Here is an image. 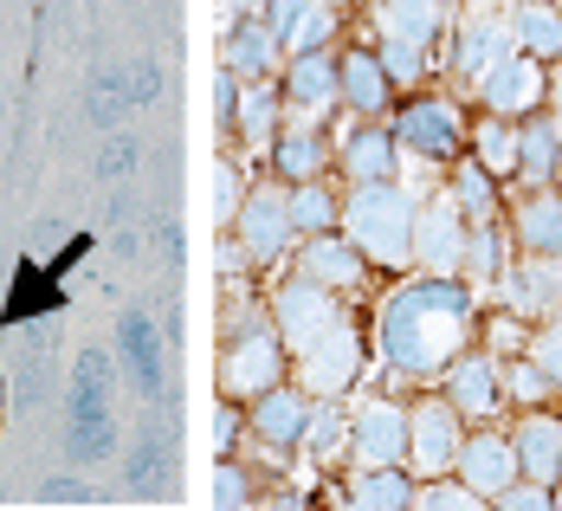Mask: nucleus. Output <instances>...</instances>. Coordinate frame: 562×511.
Returning <instances> with one entry per match:
<instances>
[{
    "instance_id": "f257e3e1",
    "label": "nucleus",
    "mask_w": 562,
    "mask_h": 511,
    "mask_svg": "<svg viewBox=\"0 0 562 511\" xmlns=\"http://www.w3.org/2000/svg\"><path fill=\"white\" fill-rule=\"evenodd\" d=\"M459 337H465V291H452V285L427 279L414 291H401L382 311V349H389L394 369H407V376L447 363L459 349Z\"/></svg>"
},
{
    "instance_id": "f03ea898",
    "label": "nucleus",
    "mask_w": 562,
    "mask_h": 511,
    "mask_svg": "<svg viewBox=\"0 0 562 511\" xmlns=\"http://www.w3.org/2000/svg\"><path fill=\"white\" fill-rule=\"evenodd\" d=\"M342 221H349V240L369 259H382V266H407L414 259V201L394 181H362L356 201L342 208Z\"/></svg>"
},
{
    "instance_id": "7ed1b4c3",
    "label": "nucleus",
    "mask_w": 562,
    "mask_h": 511,
    "mask_svg": "<svg viewBox=\"0 0 562 511\" xmlns=\"http://www.w3.org/2000/svg\"><path fill=\"white\" fill-rule=\"evenodd\" d=\"M279 363H284L279 331H246V337H233L226 356H221V396L226 401H259L266 389H279Z\"/></svg>"
},
{
    "instance_id": "20e7f679",
    "label": "nucleus",
    "mask_w": 562,
    "mask_h": 511,
    "mask_svg": "<svg viewBox=\"0 0 562 511\" xmlns=\"http://www.w3.org/2000/svg\"><path fill=\"white\" fill-rule=\"evenodd\" d=\"M337 331V298H330V285H317V279H297V285H284L279 291V337L284 349H311L317 337H330Z\"/></svg>"
},
{
    "instance_id": "39448f33",
    "label": "nucleus",
    "mask_w": 562,
    "mask_h": 511,
    "mask_svg": "<svg viewBox=\"0 0 562 511\" xmlns=\"http://www.w3.org/2000/svg\"><path fill=\"white\" fill-rule=\"evenodd\" d=\"M233 227H239V246H246V259H279L284 246H291V195L279 188H252L246 195V208L233 214Z\"/></svg>"
},
{
    "instance_id": "423d86ee",
    "label": "nucleus",
    "mask_w": 562,
    "mask_h": 511,
    "mask_svg": "<svg viewBox=\"0 0 562 511\" xmlns=\"http://www.w3.org/2000/svg\"><path fill=\"white\" fill-rule=\"evenodd\" d=\"M356 363H362V349H356V337L349 331H330V337H317L311 349H304V389L311 396H330L337 401L349 382H356Z\"/></svg>"
},
{
    "instance_id": "0eeeda50",
    "label": "nucleus",
    "mask_w": 562,
    "mask_h": 511,
    "mask_svg": "<svg viewBox=\"0 0 562 511\" xmlns=\"http://www.w3.org/2000/svg\"><path fill=\"white\" fill-rule=\"evenodd\" d=\"M356 466H394V459L407 454V414L389 408V401H369L362 414H356Z\"/></svg>"
},
{
    "instance_id": "6e6552de",
    "label": "nucleus",
    "mask_w": 562,
    "mask_h": 511,
    "mask_svg": "<svg viewBox=\"0 0 562 511\" xmlns=\"http://www.w3.org/2000/svg\"><path fill=\"white\" fill-rule=\"evenodd\" d=\"M266 26L279 33L284 53H324V40H330V7H324V0H266Z\"/></svg>"
},
{
    "instance_id": "1a4fd4ad",
    "label": "nucleus",
    "mask_w": 562,
    "mask_h": 511,
    "mask_svg": "<svg viewBox=\"0 0 562 511\" xmlns=\"http://www.w3.org/2000/svg\"><path fill=\"white\" fill-rule=\"evenodd\" d=\"M65 447H71V459H111V454H116V414H111V396H71Z\"/></svg>"
},
{
    "instance_id": "9d476101",
    "label": "nucleus",
    "mask_w": 562,
    "mask_h": 511,
    "mask_svg": "<svg viewBox=\"0 0 562 511\" xmlns=\"http://www.w3.org/2000/svg\"><path fill=\"white\" fill-rule=\"evenodd\" d=\"M53 311H58V273H53V266L20 259V273H13V285H7V311H0V324H7V331H20V324L53 318Z\"/></svg>"
},
{
    "instance_id": "9b49d317",
    "label": "nucleus",
    "mask_w": 562,
    "mask_h": 511,
    "mask_svg": "<svg viewBox=\"0 0 562 511\" xmlns=\"http://www.w3.org/2000/svg\"><path fill=\"white\" fill-rule=\"evenodd\" d=\"M284 91H291V111L311 123V116H324L330 104H337L342 71H330V58H324V53H297V58H291V78H284Z\"/></svg>"
},
{
    "instance_id": "f8f14e48",
    "label": "nucleus",
    "mask_w": 562,
    "mask_h": 511,
    "mask_svg": "<svg viewBox=\"0 0 562 511\" xmlns=\"http://www.w3.org/2000/svg\"><path fill=\"white\" fill-rule=\"evenodd\" d=\"M510 40H517V26H510L492 0H479V7H472V20H465V71H472V78H485L492 65H505Z\"/></svg>"
},
{
    "instance_id": "ddd939ff",
    "label": "nucleus",
    "mask_w": 562,
    "mask_h": 511,
    "mask_svg": "<svg viewBox=\"0 0 562 511\" xmlns=\"http://www.w3.org/2000/svg\"><path fill=\"white\" fill-rule=\"evenodd\" d=\"M414 253H420V266H434V273H447L465 259V233H459V214H452L447 201H427L420 208V221H414Z\"/></svg>"
},
{
    "instance_id": "4468645a",
    "label": "nucleus",
    "mask_w": 562,
    "mask_h": 511,
    "mask_svg": "<svg viewBox=\"0 0 562 511\" xmlns=\"http://www.w3.org/2000/svg\"><path fill=\"white\" fill-rule=\"evenodd\" d=\"M252 434H259L266 447H297V441L311 434V408H304V396H291V389H266L259 408H252Z\"/></svg>"
},
{
    "instance_id": "2eb2a0df",
    "label": "nucleus",
    "mask_w": 562,
    "mask_h": 511,
    "mask_svg": "<svg viewBox=\"0 0 562 511\" xmlns=\"http://www.w3.org/2000/svg\"><path fill=\"white\" fill-rule=\"evenodd\" d=\"M116 343H123V363H130L136 389L162 401V343H156V331H149V318H143V311H123V324H116Z\"/></svg>"
},
{
    "instance_id": "dca6fc26",
    "label": "nucleus",
    "mask_w": 562,
    "mask_h": 511,
    "mask_svg": "<svg viewBox=\"0 0 562 511\" xmlns=\"http://www.w3.org/2000/svg\"><path fill=\"white\" fill-rule=\"evenodd\" d=\"M407 454H414V466L420 473H440L452 454H459V434H452V414L447 408H414V421H407Z\"/></svg>"
},
{
    "instance_id": "f3484780",
    "label": "nucleus",
    "mask_w": 562,
    "mask_h": 511,
    "mask_svg": "<svg viewBox=\"0 0 562 511\" xmlns=\"http://www.w3.org/2000/svg\"><path fill=\"white\" fill-rule=\"evenodd\" d=\"M375 20L389 46H427L440 26V0H375Z\"/></svg>"
},
{
    "instance_id": "a211bd4d",
    "label": "nucleus",
    "mask_w": 562,
    "mask_h": 511,
    "mask_svg": "<svg viewBox=\"0 0 562 511\" xmlns=\"http://www.w3.org/2000/svg\"><path fill=\"white\" fill-rule=\"evenodd\" d=\"M272 53H284V46L266 20H239V26L226 33V71H233V78H266V71H272Z\"/></svg>"
},
{
    "instance_id": "6ab92c4d",
    "label": "nucleus",
    "mask_w": 562,
    "mask_h": 511,
    "mask_svg": "<svg viewBox=\"0 0 562 511\" xmlns=\"http://www.w3.org/2000/svg\"><path fill=\"white\" fill-rule=\"evenodd\" d=\"M479 85H485V104H498V111H524V104H537L543 71H537V58H517V53H510L505 65H492Z\"/></svg>"
},
{
    "instance_id": "aec40b11",
    "label": "nucleus",
    "mask_w": 562,
    "mask_h": 511,
    "mask_svg": "<svg viewBox=\"0 0 562 511\" xmlns=\"http://www.w3.org/2000/svg\"><path fill=\"white\" fill-rule=\"evenodd\" d=\"M510 473H517V454H510L505 441L479 434V441L465 447V486H472L479 499H498V492L510 486Z\"/></svg>"
},
{
    "instance_id": "412c9836",
    "label": "nucleus",
    "mask_w": 562,
    "mask_h": 511,
    "mask_svg": "<svg viewBox=\"0 0 562 511\" xmlns=\"http://www.w3.org/2000/svg\"><path fill=\"white\" fill-rule=\"evenodd\" d=\"M272 156H279V175H291V181H317L324 156H330V143H324V136L297 116V123L279 136V149H272Z\"/></svg>"
},
{
    "instance_id": "4be33fe9",
    "label": "nucleus",
    "mask_w": 562,
    "mask_h": 511,
    "mask_svg": "<svg viewBox=\"0 0 562 511\" xmlns=\"http://www.w3.org/2000/svg\"><path fill=\"white\" fill-rule=\"evenodd\" d=\"M304 279H317V285H356V279H362V259H356V246H349V240L317 233V240L304 246Z\"/></svg>"
},
{
    "instance_id": "5701e85b",
    "label": "nucleus",
    "mask_w": 562,
    "mask_h": 511,
    "mask_svg": "<svg viewBox=\"0 0 562 511\" xmlns=\"http://www.w3.org/2000/svg\"><path fill=\"white\" fill-rule=\"evenodd\" d=\"M517 459H524L530 479H550V473L562 466V427L550 421V414H537V421L517 427Z\"/></svg>"
},
{
    "instance_id": "b1692460",
    "label": "nucleus",
    "mask_w": 562,
    "mask_h": 511,
    "mask_svg": "<svg viewBox=\"0 0 562 511\" xmlns=\"http://www.w3.org/2000/svg\"><path fill=\"white\" fill-rule=\"evenodd\" d=\"M401 136H407L420 156H447L452 143H459V123H452L447 104H414L407 123H401Z\"/></svg>"
},
{
    "instance_id": "393cba45",
    "label": "nucleus",
    "mask_w": 562,
    "mask_h": 511,
    "mask_svg": "<svg viewBox=\"0 0 562 511\" xmlns=\"http://www.w3.org/2000/svg\"><path fill=\"white\" fill-rule=\"evenodd\" d=\"M342 98H349V111H382V98H389V71H382V58L375 53H356L342 65Z\"/></svg>"
},
{
    "instance_id": "a878e982",
    "label": "nucleus",
    "mask_w": 562,
    "mask_h": 511,
    "mask_svg": "<svg viewBox=\"0 0 562 511\" xmlns=\"http://www.w3.org/2000/svg\"><path fill=\"white\" fill-rule=\"evenodd\" d=\"M557 291H562V259H530L510 279V304L517 311H537V304H557Z\"/></svg>"
},
{
    "instance_id": "bb28decb",
    "label": "nucleus",
    "mask_w": 562,
    "mask_h": 511,
    "mask_svg": "<svg viewBox=\"0 0 562 511\" xmlns=\"http://www.w3.org/2000/svg\"><path fill=\"white\" fill-rule=\"evenodd\" d=\"M452 401H459L465 414H492V401H498L492 356H472V363H459V376H452Z\"/></svg>"
},
{
    "instance_id": "cd10ccee",
    "label": "nucleus",
    "mask_w": 562,
    "mask_h": 511,
    "mask_svg": "<svg viewBox=\"0 0 562 511\" xmlns=\"http://www.w3.org/2000/svg\"><path fill=\"white\" fill-rule=\"evenodd\" d=\"M510 26H517V40H524L537 58H543V53H562V13H557V7H543V0H524Z\"/></svg>"
},
{
    "instance_id": "c85d7f7f",
    "label": "nucleus",
    "mask_w": 562,
    "mask_h": 511,
    "mask_svg": "<svg viewBox=\"0 0 562 511\" xmlns=\"http://www.w3.org/2000/svg\"><path fill=\"white\" fill-rule=\"evenodd\" d=\"M85 111H91V123H104V130H116V123H123V111H130L123 65H111V71H98V78H91V91H85Z\"/></svg>"
},
{
    "instance_id": "c756f323",
    "label": "nucleus",
    "mask_w": 562,
    "mask_h": 511,
    "mask_svg": "<svg viewBox=\"0 0 562 511\" xmlns=\"http://www.w3.org/2000/svg\"><path fill=\"white\" fill-rule=\"evenodd\" d=\"M162 479H169V441H162V427H149L143 447L130 454V486L136 492H162Z\"/></svg>"
},
{
    "instance_id": "7c9ffc66",
    "label": "nucleus",
    "mask_w": 562,
    "mask_h": 511,
    "mask_svg": "<svg viewBox=\"0 0 562 511\" xmlns=\"http://www.w3.org/2000/svg\"><path fill=\"white\" fill-rule=\"evenodd\" d=\"M272 116H279L272 91H246V98H239V123H233V130L252 143V156H266V149H272Z\"/></svg>"
},
{
    "instance_id": "2f4dec72",
    "label": "nucleus",
    "mask_w": 562,
    "mask_h": 511,
    "mask_svg": "<svg viewBox=\"0 0 562 511\" xmlns=\"http://www.w3.org/2000/svg\"><path fill=\"white\" fill-rule=\"evenodd\" d=\"M389 169H394V143L389 136H349V175L356 181H389Z\"/></svg>"
},
{
    "instance_id": "473e14b6",
    "label": "nucleus",
    "mask_w": 562,
    "mask_h": 511,
    "mask_svg": "<svg viewBox=\"0 0 562 511\" xmlns=\"http://www.w3.org/2000/svg\"><path fill=\"white\" fill-rule=\"evenodd\" d=\"M517 169L530 175V181H543V175L557 169V130H550V123H530V130L517 136Z\"/></svg>"
},
{
    "instance_id": "72a5a7b5",
    "label": "nucleus",
    "mask_w": 562,
    "mask_h": 511,
    "mask_svg": "<svg viewBox=\"0 0 562 511\" xmlns=\"http://www.w3.org/2000/svg\"><path fill=\"white\" fill-rule=\"evenodd\" d=\"M524 240L537 253H562V201H530L524 208Z\"/></svg>"
},
{
    "instance_id": "f704fd0d",
    "label": "nucleus",
    "mask_w": 562,
    "mask_h": 511,
    "mask_svg": "<svg viewBox=\"0 0 562 511\" xmlns=\"http://www.w3.org/2000/svg\"><path fill=\"white\" fill-rule=\"evenodd\" d=\"M116 369L104 349H78V363H71V396H111Z\"/></svg>"
},
{
    "instance_id": "c9c22d12",
    "label": "nucleus",
    "mask_w": 562,
    "mask_h": 511,
    "mask_svg": "<svg viewBox=\"0 0 562 511\" xmlns=\"http://www.w3.org/2000/svg\"><path fill=\"white\" fill-rule=\"evenodd\" d=\"M349 499H356V506H407L414 492H407V486L394 479L389 466H369V479H362V486H356Z\"/></svg>"
},
{
    "instance_id": "e433bc0d",
    "label": "nucleus",
    "mask_w": 562,
    "mask_h": 511,
    "mask_svg": "<svg viewBox=\"0 0 562 511\" xmlns=\"http://www.w3.org/2000/svg\"><path fill=\"white\" fill-rule=\"evenodd\" d=\"M291 221L311 227V233H324L330 227V195H324L317 181H297V195H291Z\"/></svg>"
},
{
    "instance_id": "4c0bfd02",
    "label": "nucleus",
    "mask_w": 562,
    "mask_h": 511,
    "mask_svg": "<svg viewBox=\"0 0 562 511\" xmlns=\"http://www.w3.org/2000/svg\"><path fill=\"white\" fill-rule=\"evenodd\" d=\"M479 163H485V175H505V169H517V136H510L505 123L479 130Z\"/></svg>"
},
{
    "instance_id": "58836bf2",
    "label": "nucleus",
    "mask_w": 562,
    "mask_h": 511,
    "mask_svg": "<svg viewBox=\"0 0 562 511\" xmlns=\"http://www.w3.org/2000/svg\"><path fill=\"white\" fill-rule=\"evenodd\" d=\"M136 156H143L136 136H111V143L98 149V175H104V181H130V175H136Z\"/></svg>"
},
{
    "instance_id": "ea45409f",
    "label": "nucleus",
    "mask_w": 562,
    "mask_h": 511,
    "mask_svg": "<svg viewBox=\"0 0 562 511\" xmlns=\"http://www.w3.org/2000/svg\"><path fill=\"white\" fill-rule=\"evenodd\" d=\"M123 85H130V104H156V98H162V71H156L149 58H130V65H123Z\"/></svg>"
},
{
    "instance_id": "a19ab883",
    "label": "nucleus",
    "mask_w": 562,
    "mask_h": 511,
    "mask_svg": "<svg viewBox=\"0 0 562 511\" xmlns=\"http://www.w3.org/2000/svg\"><path fill=\"white\" fill-rule=\"evenodd\" d=\"M239 208H246V181H239V169H233V163H221V169H214V214H221V221H233Z\"/></svg>"
},
{
    "instance_id": "79ce46f5",
    "label": "nucleus",
    "mask_w": 562,
    "mask_h": 511,
    "mask_svg": "<svg viewBox=\"0 0 562 511\" xmlns=\"http://www.w3.org/2000/svg\"><path fill=\"white\" fill-rule=\"evenodd\" d=\"M239 98H246V91H239V78L221 65V78H214V123H221V130L239 123Z\"/></svg>"
},
{
    "instance_id": "37998d69",
    "label": "nucleus",
    "mask_w": 562,
    "mask_h": 511,
    "mask_svg": "<svg viewBox=\"0 0 562 511\" xmlns=\"http://www.w3.org/2000/svg\"><path fill=\"white\" fill-rule=\"evenodd\" d=\"M427 46H389V53H382V71H389V78H420V71H427Z\"/></svg>"
},
{
    "instance_id": "c03bdc74",
    "label": "nucleus",
    "mask_w": 562,
    "mask_h": 511,
    "mask_svg": "<svg viewBox=\"0 0 562 511\" xmlns=\"http://www.w3.org/2000/svg\"><path fill=\"white\" fill-rule=\"evenodd\" d=\"M459 195H465V208H472L479 221H492V181H485V169H465Z\"/></svg>"
},
{
    "instance_id": "a18cd8bd",
    "label": "nucleus",
    "mask_w": 562,
    "mask_h": 511,
    "mask_svg": "<svg viewBox=\"0 0 562 511\" xmlns=\"http://www.w3.org/2000/svg\"><path fill=\"white\" fill-rule=\"evenodd\" d=\"M311 447H317L324 459L342 447V421H337V414H311Z\"/></svg>"
},
{
    "instance_id": "49530a36",
    "label": "nucleus",
    "mask_w": 562,
    "mask_h": 511,
    "mask_svg": "<svg viewBox=\"0 0 562 511\" xmlns=\"http://www.w3.org/2000/svg\"><path fill=\"white\" fill-rule=\"evenodd\" d=\"M40 499H46V506H85L91 492H85L78 479H46V486H40Z\"/></svg>"
},
{
    "instance_id": "de8ad7c7",
    "label": "nucleus",
    "mask_w": 562,
    "mask_h": 511,
    "mask_svg": "<svg viewBox=\"0 0 562 511\" xmlns=\"http://www.w3.org/2000/svg\"><path fill=\"white\" fill-rule=\"evenodd\" d=\"M414 499H420V506H472L479 492H472V486H427V492H414Z\"/></svg>"
},
{
    "instance_id": "09e8293b",
    "label": "nucleus",
    "mask_w": 562,
    "mask_h": 511,
    "mask_svg": "<svg viewBox=\"0 0 562 511\" xmlns=\"http://www.w3.org/2000/svg\"><path fill=\"white\" fill-rule=\"evenodd\" d=\"M530 356H537V363H543L550 376H562V324H557V331H543V337H537V349H530Z\"/></svg>"
},
{
    "instance_id": "8fccbe9b",
    "label": "nucleus",
    "mask_w": 562,
    "mask_h": 511,
    "mask_svg": "<svg viewBox=\"0 0 562 511\" xmlns=\"http://www.w3.org/2000/svg\"><path fill=\"white\" fill-rule=\"evenodd\" d=\"M510 382H517V396H543V389H550V369H537V356H530V363H517Z\"/></svg>"
},
{
    "instance_id": "3c124183",
    "label": "nucleus",
    "mask_w": 562,
    "mask_h": 511,
    "mask_svg": "<svg viewBox=\"0 0 562 511\" xmlns=\"http://www.w3.org/2000/svg\"><path fill=\"white\" fill-rule=\"evenodd\" d=\"M214 506H246V486L233 466H221V479H214Z\"/></svg>"
},
{
    "instance_id": "603ef678",
    "label": "nucleus",
    "mask_w": 562,
    "mask_h": 511,
    "mask_svg": "<svg viewBox=\"0 0 562 511\" xmlns=\"http://www.w3.org/2000/svg\"><path fill=\"white\" fill-rule=\"evenodd\" d=\"M465 253H472V266H479V273H492V266H498V240H492V227L479 233V240H472Z\"/></svg>"
},
{
    "instance_id": "864d4df0",
    "label": "nucleus",
    "mask_w": 562,
    "mask_h": 511,
    "mask_svg": "<svg viewBox=\"0 0 562 511\" xmlns=\"http://www.w3.org/2000/svg\"><path fill=\"white\" fill-rule=\"evenodd\" d=\"M156 246H162L169 259H181V227H175V221H162V227H156Z\"/></svg>"
},
{
    "instance_id": "5fc2aeb1",
    "label": "nucleus",
    "mask_w": 562,
    "mask_h": 511,
    "mask_svg": "<svg viewBox=\"0 0 562 511\" xmlns=\"http://www.w3.org/2000/svg\"><path fill=\"white\" fill-rule=\"evenodd\" d=\"M226 441H233V414L221 408V421H214V447H221V454H226Z\"/></svg>"
},
{
    "instance_id": "6e6d98bb",
    "label": "nucleus",
    "mask_w": 562,
    "mask_h": 511,
    "mask_svg": "<svg viewBox=\"0 0 562 511\" xmlns=\"http://www.w3.org/2000/svg\"><path fill=\"white\" fill-rule=\"evenodd\" d=\"M557 123H562V78H557Z\"/></svg>"
},
{
    "instance_id": "4d7b16f0",
    "label": "nucleus",
    "mask_w": 562,
    "mask_h": 511,
    "mask_svg": "<svg viewBox=\"0 0 562 511\" xmlns=\"http://www.w3.org/2000/svg\"><path fill=\"white\" fill-rule=\"evenodd\" d=\"M226 7H233V13H239V7H252V0H226Z\"/></svg>"
},
{
    "instance_id": "13d9d810",
    "label": "nucleus",
    "mask_w": 562,
    "mask_h": 511,
    "mask_svg": "<svg viewBox=\"0 0 562 511\" xmlns=\"http://www.w3.org/2000/svg\"><path fill=\"white\" fill-rule=\"evenodd\" d=\"M324 7H337V0H324Z\"/></svg>"
}]
</instances>
